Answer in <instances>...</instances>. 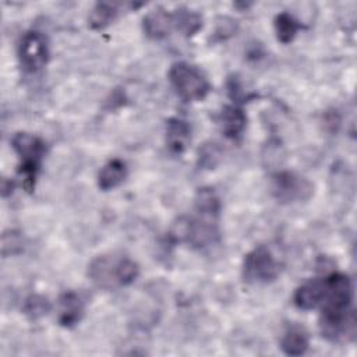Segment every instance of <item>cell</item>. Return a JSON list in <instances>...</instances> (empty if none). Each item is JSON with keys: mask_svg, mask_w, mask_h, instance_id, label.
Returning <instances> with one entry per match:
<instances>
[{"mask_svg": "<svg viewBox=\"0 0 357 357\" xmlns=\"http://www.w3.org/2000/svg\"><path fill=\"white\" fill-rule=\"evenodd\" d=\"M325 279V294L321 303L319 329L328 340L340 339L353 322L350 305L353 300V287L347 275L333 272Z\"/></svg>", "mask_w": 357, "mask_h": 357, "instance_id": "cell-1", "label": "cell"}, {"mask_svg": "<svg viewBox=\"0 0 357 357\" xmlns=\"http://www.w3.org/2000/svg\"><path fill=\"white\" fill-rule=\"evenodd\" d=\"M139 273L138 265L124 255H99L88 265V276L100 289L113 290L131 284Z\"/></svg>", "mask_w": 357, "mask_h": 357, "instance_id": "cell-2", "label": "cell"}, {"mask_svg": "<svg viewBox=\"0 0 357 357\" xmlns=\"http://www.w3.org/2000/svg\"><path fill=\"white\" fill-rule=\"evenodd\" d=\"M11 146L20 159L18 173L24 180V187L31 191L35 185V180L40 169V162L45 156V142L36 135L28 132H17L11 138Z\"/></svg>", "mask_w": 357, "mask_h": 357, "instance_id": "cell-3", "label": "cell"}, {"mask_svg": "<svg viewBox=\"0 0 357 357\" xmlns=\"http://www.w3.org/2000/svg\"><path fill=\"white\" fill-rule=\"evenodd\" d=\"M170 84L184 102L202 100L211 91V84L204 73L185 61L174 63L169 70Z\"/></svg>", "mask_w": 357, "mask_h": 357, "instance_id": "cell-4", "label": "cell"}, {"mask_svg": "<svg viewBox=\"0 0 357 357\" xmlns=\"http://www.w3.org/2000/svg\"><path fill=\"white\" fill-rule=\"evenodd\" d=\"M279 271L278 261L264 245L250 251L243 262V279L250 284L271 283L278 278Z\"/></svg>", "mask_w": 357, "mask_h": 357, "instance_id": "cell-5", "label": "cell"}, {"mask_svg": "<svg viewBox=\"0 0 357 357\" xmlns=\"http://www.w3.org/2000/svg\"><path fill=\"white\" fill-rule=\"evenodd\" d=\"M271 188L273 197L283 204L307 201L314 194V185L308 178L287 170L273 174Z\"/></svg>", "mask_w": 357, "mask_h": 357, "instance_id": "cell-6", "label": "cell"}, {"mask_svg": "<svg viewBox=\"0 0 357 357\" xmlns=\"http://www.w3.org/2000/svg\"><path fill=\"white\" fill-rule=\"evenodd\" d=\"M18 57L26 73L42 70L49 60V46L45 35L36 31L26 32L18 46Z\"/></svg>", "mask_w": 357, "mask_h": 357, "instance_id": "cell-7", "label": "cell"}, {"mask_svg": "<svg viewBox=\"0 0 357 357\" xmlns=\"http://www.w3.org/2000/svg\"><path fill=\"white\" fill-rule=\"evenodd\" d=\"M142 28L145 35L151 39L166 38L174 29L173 13H169L162 7H156L142 18Z\"/></svg>", "mask_w": 357, "mask_h": 357, "instance_id": "cell-8", "label": "cell"}, {"mask_svg": "<svg viewBox=\"0 0 357 357\" xmlns=\"http://www.w3.org/2000/svg\"><path fill=\"white\" fill-rule=\"evenodd\" d=\"M218 124L225 137L237 139L247 126V116L243 109L236 105L225 106L218 114Z\"/></svg>", "mask_w": 357, "mask_h": 357, "instance_id": "cell-9", "label": "cell"}, {"mask_svg": "<svg viewBox=\"0 0 357 357\" xmlns=\"http://www.w3.org/2000/svg\"><path fill=\"white\" fill-rule=\"evenodd\" d=\"M325 294V279H311L297 287L293 301L300 310H314L321 305Z\"/></svg>", "mask_w": 357, "mask_h": 357, "instance_id": "cell-10", "label": "cell"}, {"mask_svg": "<svg viewBox=\"0 0 357 357\" xmlns=\"http://www.w3.org/2000/svg\"><path fill=\"white\" fill-rule=\"evenodd\" d=\"M84 314V301L75 291H64L59 297V322L70 328L79 322Z\"/></svg>", "mask_w": 357, "mask_h": 357, "instance_id": "cell-11", "label": "cell"}, {"mask_svg": "<svg viewBox=\"0 0 357 357\" xmlns=\"http://www.w3.org/2000/svg\"><path fill=\"white\" fill-rule=\"evenodd\" d=\"M191 141V130L187 121L173 117L166 124V144L170 152L183 153Z\"/></svg>", "mask_w": 357, "mask_h": 357, "instance_id": "cell-12", "label": "cell"}, {"mask_svg": "<svg viewBox=\"0 0 357 357\" xmlns=\"http://www.w3.org/2000/svg\"><path fill=\"white\" fill-rule=\"evenodd\" d=\"M127 177V166L120 159L109 160L98 174V185L103 191H109L120 185Z\"/></svg>", "mask_w": 357, "mask_h": 357, "instance_id": "cell-13", "label": "cell"}, {"mask_svg": "<svg viewBox=\"0 0 357 357\" xmlns=\"http://www.w3.org/2000/svg\"><path fill=\"white\" fill-rule=\"evenodd\" d=\"M308 346H310V340H308L307 332L297 325L290 326L284 332L280 342V347L283 353L287 356H301L307 351Z\"/></svg>", "mask_w": 357, "mask_h": 357, "instance_id": "cell-14", "label": "cell"}, {"mask_svg": "<svg viewBox=\"0 0 357 357\" xmlns=\"http://www.w3.org/2000/svg\"><path fill=\"white\" fill-rule=\"evenodd\" d=\"M195 211L199 216L216 219L220 212V201L212 188H199L195 195Z\"/></svg>", "mask_w": 357, "mask_h": 357, "instance_id": "cell-15", "label": "cell"}, {"mask_svg": "<svg viewBox=\"0 0 357 357\" xmlns=\"http://www.w3.org/2000/svg\"><path fill=\"white\" fill-rule=\"evenodd\" d=\"M173 21L174 29L185 36H192L202 28V17L198 13L184 7L177 8L173 13Z\"/></svg>", "mask_w": 357, "mask_h": 357, "instance_id": "cell-16", "label": "cell"}, {"mask_svg": "<svg viewBox=\"0 0 357 357\" xmlns=\"http://www.w3.org/2000/svg\"><path fill=\"white\" fill-rule=\"evenodd\" d=\"M301 28V24L289 13H279L276 17H275V32H276V38L279 42L282 43H290L298 29Z\"/></svg>", "mask_w": 357, "mask_h": 357, "instance_id": "cell-17", "label": "cell"}, {"mask_svg": "<svg viewBox=\"0 0 357 357\" xmlns=\"http://www.w3.org/2000/svg\"><path fill=\"white\" fill-rule=\"evenodd\" d=\"M119 14V10L114 4L110 3H96L89 13V26L93 29H103L112 24Z\"/></svg>", "mask_w": 357, "mask_h": 357, "instance_id": "cell-18", "label": "cell"}, {"mask_svg": "<svg viewBox=\"0 0 357 357\" xmlns=\"http://www.w3.org/2000/svg\"><path fill=\"white\" fill-rule=\"evenodd\" d=\"M50 311V303L46 297L39 294H32L25 300L24 312L32 319H38Z\"/></svg>", "mask_w": 357, "mask_h": 357, "instance_id": "cell-19", "label": "cell"}, {"mask_svg": "<svg viewBox=\"0 0 357 357\" xmlns=\"http://www.w3.org/2000/svg\"><path fill=\"white\" fill-rule=\"evenodd\" d=\"M220 156H222V151L218 146V144L208 142V144H204L202 148H199L198 151V163L205 169H213L218 165Z\"/></svg>", "mask_w": 357, "mask_h": 357, "instance_id": "cell-20", "label": "cell"}, {"mask_svg": "<svg viewBox=\"0 0 357 357\" xmlns=\"http://www.w3.org/2000/svg\"><path fill=\"white\" fill-rule=\"evenodd\" d=\"M1 251H3V255L7 257V255H13V254H17L22 250V237L20 233L17 231H8V233H4L3 234V238H1Z\"/></svg>", "mask_w": 357, "mask_h": 357, "instance_id": "cell-21", "label": "cell"}, {"mask_svg": "<svg viewBox=\"0 0 357 357\" xmlns=\"http://www.w3.org/2000/svg\"><path fill=\"white\" fill-rule=\"evenodd\" d=\"M227 91H229V95L230 98L238 103V102H244V99H247V95L245 92L243 91V86L241 84L238 82V79L236 77H231L227 82Z\"/></svg>", "mask_w": 357, "mask_h": 357, "instance_id": "cell-22", "label": "cell"}]
</instances>
